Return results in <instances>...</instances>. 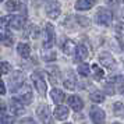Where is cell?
I'll use <instances>...</instances> for the list:
<instances>
[{
	"label": "cell",
	"mask_w": 124,
	"mask_h": 124,
	"mask_svg": "<svg viewBox=\"0 0 124 124\" xmlns=\"http://www.w3.org/2000/svg\"><path fill=\"white\" fill-rule=\"evenodd\" d=\"M10 64L7 62H1L0 63V73H3V74H8L10 73Z\"/></svg>",
	"instance_id": "obj_23"
},
{
	"label": "cell",
	"mask_w": 124,
	"mask_h": 124,
	"mask_svg": "<svg viewBox=\"0 0 124 124\" xmlns=\"http://www.w3.org/2000/svg\"><path fill=\"white\" fill-rule=\"evenodd\" d=\"M20 124H38V123H35V120H32V118H23L20 121Z\"/></svg>",
	"instance_id": "obj_30"
},
{
	"label": "cell",
	"mask_w": 124,
	"mask_h": 124,
	"mask_svg": "<svg viewBox=\"0 0 124 124\" xmlns=\"http://www.w3.org/2000/svg\"><path fill=\"white\" fill-rule=\"evenodd\" d=\"M66 124H70V123H66Z\"/></svg>",
	"instance_id": "obj_39"
},
{
	"label": "cell",
	"mask_w": 124,
	"mask_h": 124,
	"mask_svg": "<svg viewBox=\"0 0 124 124\" xmlns=\"http://www.w3.org/2000/svg\"><path fill=\"white\" fill-rule=\"evenodd\" d=\"M116 34H117L118 36H123L124 35V24L123 23H118L117 25H116Z\"/></svg>",
	"instance_id": "obj_26"
},
{
	"label": "cell",
	"mask_w": 124,
	"mask_h": 124,
	"mask_svg": "<svg viewBox=\"0 0 124 124\" xmlns=\"http://www.w3.org/2000/svg\"><path fill=\"white\" fill-rule=\"evenodd\" d=\"M53 114H54V117H56L57 120H64V118L68 116V109L66 106H57L56 109H54Z\"/></svg>",
	"instance_id": "obj_13"
},
{
	"label": "cell",
	"mask_w": 124,
	"mask_h": 124,
	"mask_svg": "<svg viewBox=\"0 0 124 124\" xmlns=\"http://www.w3.org/2000/svg\"><path fill=\"white\" fill-rule=\"evenodd\" d=\"M10 112L14 114V116H17V114H21L24 113V105L21 101H18V99H11L10 102Z\"/></svg>",
	"instance_id": "obj_6"
},
{
	"label": "cell",
	"mask_w": 124,
	"mask_h": 124,
	"mask_svg": "<svg viewBox=\"0 0 124 124\" xmlns=\"http://www.w3.org/2000/svg\"><path fill=\"white\" fill-rule=\"evenodd\" d=\"M38 116H39V118L43 121L45 124H49V107L47 106H39L38 107Z\"/></svg>",
	"instance_id": "obj_10"
},
{
	"label": "cell",
	"mask_w": 124,
	"mask_h": 124,
	"mask_svg": "<svg viewBox=\"0 0 124 124\" xmlns=\"http://www.w3.org/2000/svg\"><path fill=\"white\" fill-rule=\"evenodd\" d=\"M17 52L18 54L21 57H24V59H27V57H29V53H31V49H29V46L27 45V43H20L17 47Z\"/></svg>",
	"instance_id": "obj_17"
},
{
	"label": "cell",
	"mask_w": 124,
	"mask_h": 124,
	"mask_svg": "<svg viewBox=\"0 0 124 124\" xmlns=\"http://www.w3.org/2000/svg\"><path fill=\"white\" fill-rule=\"evenodd\" d=\"M24 82V74L20 71L13 73V78H11V85H13V91H17L18 86H21V84Z\"/></svg>",
	"instance_id": "obj_9"
},
{
	"label": "cell",
	"mask_w": 124,
	"mask_h": 124,
	"mask_svg": "<svg viewBox=\"0 0 124 124\" xmlns=\"http://www.w3.org/2000/svg\"><path fill=\"white\" fill-rule=\"evenodd\" d=\"M32 81H34V85H35V88L38 89V92H39L40 95H45L46 84H45V81H43V78H42V73L36 71V73L32 74Z\"/></svg>",
	"instance_id": "obj_1"
},
{
	"label": "cell",
	"mask_w": 124,
	"mask_h": 124,
	"mask_svg": "<svg viewBox=\"0 0 124 124\" xmlns=\"http://www.w3.org/2000/svg\"><path fill=\"white\" fill-rule=\"evenodd\" d=\"M91 98V101L92 102H95V103H101V102L105 101V95L102 93V92H99V91H95V92H92L89 95Z\"/></svg>",
	"instance_id": "obj_19"
},
{
	"label": "cell",
	"mask_w": 124,
	"mask_h": 124,
	"mask_svg": "<svg viewBox=\"0 0 124 124\" xmlns=\"http://www.w3.org/2000/svg\"><path fill=\"white\" fill-rule=\"evenodd\" d=\"M50 96H52V99H53V102L54 103H59V105L64 101V92L62 89H57V88H53L52 89Z\"/></svg>",
	"instance_id": "obj_12"
},
{
	"label": "cell",
	"mask_w": 124,
	"mask_h": 124,
	"mask_svg": "<svg viewBox=\"0 0 124 124\" xmlns=\"http://www.w3.org/2000/svg\"><path fill=\"white\" fill-rule=\"evenodd\" d=\"M4 93H6V86L3 84V81L0 79V95H4Z\"/></svg>",
	"instance_id": "obj_32"
},
{
	"label": "cell",
	"mask_w": 124,
	"mask_h": 124,
	"mask_svg": "<svg viewBox=\"0 0 124 124\" xmlns=\"http://www.w3.org/2000/svg\"><path fill=\"white\" fill-rule=\"evenodd\" d=\"M96 18H98V23L102 24V25H109V24L112 23V11L110 10H107V8H99V11H98V16H96Z\"/></svg>",
	"instance_id": "obj_2"
},
{
	"label": "cell",
	"mask_w": 124,
	"mask_h": 124,
	"mask_svg": "<svg viewBox=\"0 0 124 124\" xmlns=\"http://www.w3.org/2000/svg\"><path fill=\"white\" fill-rule=\"evenodd\" d=\"M113 124H120V123H113Z\"/></svg>",
	"instance_id": "obj_38"
},
{
	"label": "cell",
	"mask_w": 124,
	"mask_h": 124,
	"mask_svg": "<svg viewBox=\"0 0 124 124\" xmlns=\"http://www.w3.org/2000/svg\"><path fill=\"white\" fill-rule=\"evenodd\" d=\"M24 17H21V16H11V23H10V25H11L13 28H16V29H20V28H23V25H24Z\"/></svg>",
	"instance_id": "obj_15"
},
{
	"label": "cell",
	"mask_w": 124,
	"mask_h": 124,
	"mask_svg": "<svg viewBox=\"0 0 124 124\" xmlns=\"http://www.w3.org/2000/svg\"><path fill=\"white\" fill-rule=\"evenodd\" d=\"M3 39V34H1V32H0V40Z\"/></svg>",
	"instance_id": "obj_37"
},
{
	"label": "cell",
	"mask_w": 124,
	"mask_h": 124,
	"mask_svg": "<svg viewBox=\"0 0 124 124\" xmlns=\"http://www.w3.org/2000/svg\"><path fill=\"white\" fill-rule=\"evenodd\" d=\"M20 101L23 102V103H31V101H32V92L29 89H27V91H24V92H21L20 93Z\"/></svg>",
	"instance_id": "obj_18"
},
{
	"label": "cell",
	"mask_w": 124,
	"mask_h": 124,
	"mask_svg": "<svg viewBox=\"0 0 124 124\" xmlns=\"http://www.w3.org/2000/svg\"><path fill=\"white\" fill-rule=\"evenodd\" d=\"M92 68H93V73H95V77L96 78H102V77H103V70H102L101 67H99V66H96V64H93V66H92Z\"/></svg>",
	"instance_id": "obj_24"
},
{
	"label": "cell",
	"mask_w": 124,
	"mask_h": 124,
	"mask_svg": "<svg viewBox=\"0 0 124 124\" xmlns=\"http://www.w3.org/2000/svg\"><path fill=\"white\" fill-rule=\"evenodd\" d=\"M56 53H53V52H52V53H47V54H46L45 56V60L46 62H52V60H56Z\"/></svg>",
	"instance_id": "obj_29"
},
{
	"label": "cell",
	"mask_w": 124,
	"mask_h": 124,
	"mask_svg": "<svg viewBox=\"0 0 124 124\" xmlns=\"http://www.w3.org/2000/svg\"><path fill=\"white\" fill-rule=\"evenodd\" d=\"M91 118H92V121L93 124H105V112L99 109V107H92L91 109Z\"/></svg>",
	"instance_id": "obj_3"
},
{
	"label": "cell",
	"mask_w": 124,
	"mask_h": 124,
	"mask_svg": "<svg viewBox=\"0 0 124 124\" xmlns=\"http://www.w3.org/2000/svg\"><path fill=\"white\" fill-rule=\"evenodd\" d=\"M10 23H11V16H8V17H1L0 18V28L7 29L8 27H11Z\"/></svg>",
	"instance_id": "obj_20"
},
{
	"label": "cell",
	"mask_w": 124,
	"mask_h": 124,
	"mask_svg": "<svg viewBox=\"0 0 124 124\" xmlns=\"http://www.w3.org/2000/svg\"><path fill=\"white\" fill-rule=\"evenodd\" d=\"M39 34H40V29L38 28V27H34V28L31 29V36H32V38H38Z\"/></svg>",
	"instance_id": "obj_27"
},
{
	"label": "cell",
	"mask_w": 124,
	"mask_h": 124,
	"mask_svg": "<svg viewBox=\"0 0 124 124\" xmlns=\"http://www.w3.org/2000/svg\"><path fill=\"white\" fill-rule=\"evenodd\" d=\"M78 74L82 75V77H88V75H89V67H88L86 64H81L78 67Z\"/></svg>",
	"instance_id": "obj_22"
},
{
	"label": "cell",
	"mask_w": 124,
	"mask_h": 124,
	"mask_svg": "<svg viewBox=\"0 0 124 124\" xmlns=\"http://www.w3.org/2000/svg\"><path fill=\"white\" fill-rule=\"evenodd\" d=\"M123 93H124V91H123Z\"/></svg>",
	"instance_id": "obj_40"
},
{
	"label": "cell",
	"mask_w": 124,
	"mask_h": 124,
	"mask_svg": "<svg viewBox=\"0 0 124 124\" xmlns=\"http://www.w3.org/2000/svg\"><path fill=\"white\" fill-rule=\"evenodd\" d=\"M54 43V28L52 27L50 24L46 25V32H45V42L43 46L45 47H52Z\"/></svg>",
	"instance_id": "obj_4"
},
{
	"label": "cell",
	"mask_w": 124,
	"mask_h": 124,
	"mask_svg": "<svg viewBox=\"0 0 124 124\" xmlns=\"http://www.w3.org/2000/svg\"><path fill=\"white\" fill-rule=\"evenodd\" d=\"M46 11H47V16L50 18H57L60 16V6H59V3H56V1L49 3L47 7H46Z\"/></svg>",
	"instance_id": "obj_7"
},
{
	"label": "cell",
	"mask_w": 124,
	"mask_h": 124,
	"mask_svg": "<svg viewBox=\"0 0 124 124\" xmlns=\"http://www.w3.org/2000/svg\"><path fill=\"white\" fill-rule=\"evenodd\" d=\"M75 85H77V81H75V78H73V77H70V78H67L66 81H64V86H66V89H71L73 91L74 88H75Z\"/></svg>",
	"instance_id": "obj_21"
},
{
	"label": "cell",
	"mask_w": 124,
	"mask_h": 124,
	"mask_svg": "<svg viewBox=\"0 0 124 124\" xmlns=\"http://www.w3.org/2000/svg\"><path fill=\"white\" fill-rule=\"evenodd\" d=\"M109 4H117V0H107Z\"/></svg>",
	"instance_id": "obj_36"
},
{
	"label": "cell",
	"mask_w": 124,
	"mask_h": 124,
	"mask_svg": "<svg viewBox=\"0 0 124 124\" xmlns=\"http://www.w3.org/2000/svg\"><path fill=\"white\" fill-rule=\"evenodd\" d=\"M77 21H79V24H81L82 27H85V25H88V23H89V21H88L86 18H84V17H77Z\"/></svg>",
	"instance_id": "obj_31"
},
{
	"label": "cell",
	"mask_w": 124,
	"mask_h": 124,
	"mask_svg": "<svg viewBox=\"0 0 124 124\" xmlns=\"http://www.w3.org/2000/svg\"><path fill=\"white\" fill-rule=\"evenodd\" d=\"M68 105H70L71 109L75 110V112L82 110V107H84V103H82V101H81V98H79V96H75V95L68 98Z\"/></svg>",
	"instance_id": "obj_8"
},
{
	"label": "cell",
	"mask_w": 124,
	"mask_h": 124,
	"mask_svg": "<svg viewBox=\"0 0 124 124\" xmlns=\"http://www.w3.org/2000/svg\"><path fill=\"white\" fill-rule=\"evenodd\" d=\"M0 1H1V0H0Z\"/></svg>",
	"instance_id": "obj_41"
},
{
	"label": "cell",
	"mask_w": 124,
	"mask_h": 124,
	"mask_svg": "<svg viewBox=\"0 0 124 124\" xmlns=\"http://www.w3.org/2000/svg\"><path fill=\"white\" fill-rule=\"evenodd\" d=\"M13 118L11 117H7V116H3L0 118V124H11Z\"/></svg>",
	"instance_id": "obj_28"
},
{
	"label": "cell",
	"mask_w": 124,
	"mask_h": 124,
	"mask_svg": "<svg viewBox=\"0 0 124 124\" xmlns=\"http://www.w3.org/2000/svg\"><path fill=\"white\" fill-rule=\"evenodd\" d=\"M6 8L7 10H10V11H14V10L17 8V3H16V0H10V1H7L6 3Z\"/></svg>",
	"instance_id": "obj_25"
},
{
	"label": "cell",
	"mask_w": 124,
	"mask_h": 124,
	"mask_svg": "<svg viewBox=\"0 0 124 124\" xmlns=\"http://www.w3.org/2000/svg\"><path fill=\"white\" fill-rule=\"evenodd\" d=\"M95 1L93 0H78L75 3V8L77 10H89L91 7H93Z\"/></svg>",
	"instance_id": "obj_14"
},
{
	"label": "cell",
	"mask_w": 124,
	"mask_h": 124,
	"mask_svg": "<svg viewBox=\"0 0 124 124\" xmlns=\"http://www.w3.org/2000/svg\"><path fill=\"white\" fill-rule=\"evenodd\" d=\"M63 52L66 54H68V56H73V54H75V52H77V46L74 45L73 40H66L64 45H63Z\"/></svg>",
	"instance_id": "obj_11"
},
{
	"label": "cell",
	"mask_w": 124,
	"mask_h": 124,
	"mask_svg": "<svg viewBox=\"0 0 124 124\" xmlns=\"http://www.w3.org/2000/svg\"><path fill=\"white\" fill-rule=\"evenodd\" d=\"M11 43H13V39L7 36L6 39H4V45H6V46H11Z\"/></svg>",
	"instance_id": "obj_34"
},
{
	"label": "cell",
	"mask_w": 124,
	"mask_h": 124,
	"mask_svg": "<svg viewBox=\"0 0 124 124\" xmlns=\"http://www.w3.org/2000/svg\"><path fill=\"white\" fill-rule=\"evenodd\" d=\"M6 113V105L4 102H0V114H4Z\"/></svg>",
	"instance_id": "obj_33"
},
{
	"label": "cell",
	"mask_w": 124,
	"mask_h": 124,
	"mask_svg": "<svg viewBox=\"0 0 124 124\" xmlns=\"http://www.w3.org/2000/svg\"><path fill=\"white\" fill-rule=\"evenodd\" d=\"M99 60H101L102 66H105V67L109 68V70H114V68H116V62H114V59H113L110 54H107V53H102L101 56H99Z\"/></svg>",
	"instance_id": "obj_5"
},
{
	"label": "cell",
	"mask_w": 124,
	"mask_h": 124,
	"mask_svg": "<svg viewBox=\"0 0 124 124\" xmlns=\"http://www.w3.org/2000/svg\"><path fill=\"white\" fill-rule=\"evenodd\" d=\"M118 109H123V105H121V103H116V105H114V112L118 113Z\"/></svg>",
	"instance_id": "obj_35"
},
{
	"label": "cell",
	"mask_w": 124,
	"mask_h": 124,
	"mask_svg": "<svg viewBox=\"0 0 124 124\" xmlns=\"http://www.w3.org/2000/svg\"><path fill=\"white\" fill-rule=\"evenodd\" d=\"M75 54H77V59L78 60H85L86 57H88V49H86V46L84 45H78L77 46V52H75Z\"/></svg>",
	"instance_id": "obj_16"
}]
</instances>
